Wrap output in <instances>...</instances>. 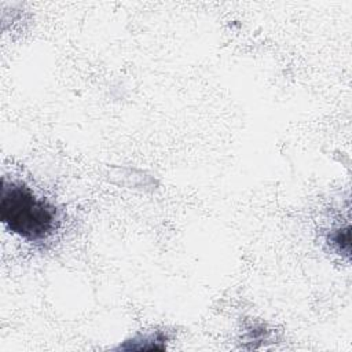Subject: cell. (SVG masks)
Returning <instances> with one entry per match:
<instances>
[{
	"instance_id": "6da1fadb",
	"label": "cell",
	"mask_w": 352,
	"mask_h": 352,
	"mask_svg": "<svg viewBox=\"0 0 352 352\" xmlns=\"http://www.w3.org/2000/svg\"><path fill=\"white\" fill-rule=\"evenodd\" d=\"M0 219L21 238L37 242L48 238L58 227V212L22 183L1 180Z\"/></svg>"
},
{
	"instance_id": "7a4b0ae2",
	"label": "cell",
	"mask_w": 352,
	"mask_h": 352,
	"mask_svg": "<svg viewBox=\"0 0 352 352\" xmlns=\"http://www.w3.org/2000/svg\"><path fill=\"white\" fill-rule=\"evenodd\" d=\"M329 242L342 254L349 256L351 252V238H349V227L338 228L333 231L329 236Z\"/></svg>"
}]
</instances>
